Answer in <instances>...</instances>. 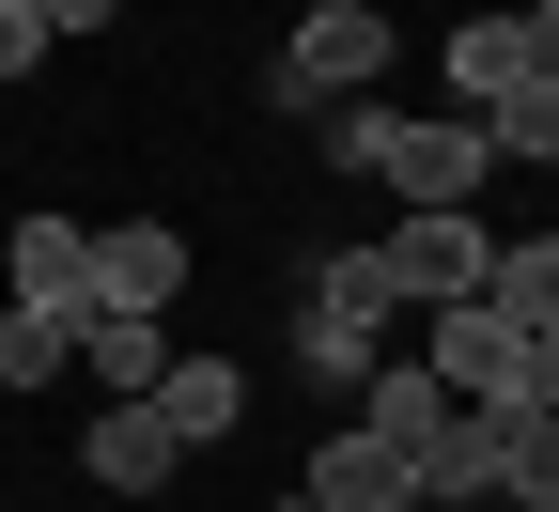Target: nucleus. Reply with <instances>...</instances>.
Listing matches in <instances>:
<instances>
[{
	"mask_svg": "<svg viewBox=\"0 0 559 512\" xmlns=\"http://www.w3.org/2000/svg\"><path fill=\"white\" fill-rule=\"evenodd\" d=\"M389 326H404V296H389L373 249H311L296 264V373L311 389H373L389 373Z\"/></svg>",
	"mask_w": 559,
	"mask_h": 512,
	"instance_id": "nucleus-1",
	"label": "nucleus"
},
{
	"mask_svg": "<svg viewBox=\"0 0 559 512\" xmlns=\"http://www.w3.org/2000/svg\"><path fill=\"white\" fill-rule=\"evenodd\" d=\"M389 47H404V32L373 16V0H311L296 32H280L264 94H280V109H342V94H373V79H389Z\"/></svg>",
	"mask_w": 559,
	"mask_h": 512,
	"instance_id": "nucleus-2",
	"label": "nucleus"
},
{
	"mask_svg": "<svg viewBox=\"0 0 559 512\" xmlns=\"http://www.w3.org/2000/svg\"><path fill=\"white\" fill-rule=\"evenodd\" d=\"M373 264H389L404 311H466L481 279H498V234H481V202H436V217H389Z\"/></svg>",
	"mask_w": 559,
	"mask_h": 512,
	"instance_id": "nucleus-3",
	"label": "nucleus"
},
{
	"mask_svg": "<svg viewBox=\"0 0 559 512\" xmlns=\"http://www.w3.org/2000/svg\"><path fill=\"white\" fill-rule=\"evenodd\" d=\"M481 171H498V124H466V109H404L373 187H389L404 217H436V202H481Z\"/></svg>",
	"mask_w": 559,
	"mask_h": 512,
	"instance_id": "nucleus-4",
	"label": "nucleus"
},
{
	"mask_svg": "<svg viewBox=\"0 0 559 512\" xmlns=\"http://www.w3.org/2000/svg\"><path fill=\"white\" fill-rule=\"evenodd\" d=\"M419 373H436L451 404H513L528 389V326L498 296H466V311H419Z\"/></svg>",
	"mask_w": 559,
	"mask_h": 512,
	"instance_id": "nucleus-5",
	"label": "nucleus"
},
{
	"mask_svg": "<svg viewBox=\"0 0 559 512\" xmlns=\"http://www.w3.org/2000/svg\"><path fill=\"white\" fill-rule=\"evenodd\" d=\"M79 481H94V497H171V481H187V434H171L156 404H94V419H79Z\"/></svg>",
	"mask_w": 559,
	"mask_h": 512,
	"instance_id": "nucleus-6",
	"label": "nucleus"
},
{
	"mask_svg": "<svg viewBox=\"0 0 559 512\" xmlns=\"http://www.w3.org/2000/svg\"><path fill=\"white\" fill-rule=\"evenodd\" d=\"M436 94H451L466 124H498V109L528 94V16H451V32H436Z\"/></svg>",
	"mask_w": 559,
	"mask_h": 512,
	"instance_id": "nucleus-7",
	"label": "nucleus"
},
{
	"mask_svg": "<svg viewBox=\"0 0 559 512\" xmlns=\"http://www.w3.org/2000/svg\"><path fill=\"white\" fill-rule=\"evenodd\" d=\"M296 497H311V512H419V466L389 451V434H373V419H342V434H326V451L296 466Z\"/></svg>",
	"mask_w": 559,
	"mask_h": 512,
	"instance_id": "nucleus-8",
	"label": "nucleus"
},
{
	"mask_svg": "<svg viewBox=\"0 0 559 512\" xmlns=\"http://www.w3.org/2000/svg\"><path fill=\"white\" fill-rule=\"evenodd\" d=\"M187 296V234L171 217H109L94 234V311H171Z\"/></svg>",
	"mask_w": 559,
	"mask_h": 512,
	"instance_id": "nucleus-9",
	"label": "nucleus"
},
{
	"mask_svg": "<svg viewBox=\"0 0 559 512\" xmlns=\"http://www.w3.org/2000/svg\"><path fill=\"white\" fill-rule=\"evenodd\" d=\"M0 264H16V296H32V311H94V217L32 202V217H16V249H0Z\"/></svg>",
	"mask_w": 559,
	"mask_h": 512,
	"instance_id": "nucleus-10",
	"label": "nucleus"
},
{
	"mask_svg": "<svg viewBox=\"0 0 559 512\" xmlns=\"http://www.w3.org/2000/svg\"><path fill=\"white\" fill-rule=\"evenodd\" d=\"M79 373H94L109 404H156V373H171V311H79Z\"/></svg>",
	"mask_w": 559,
	"mask_h": 512,
	"instance_id": "nucleus-11",
	"label": "nucleus"
},
{
	"mask_svg": "<svg viewBox=\"0 0 559 512\" xmlns=\"http://www.w3.org/2000/svg\"><path fill=\"white\" fill-rule=\"evenodd\" d=\"M466 434H481V466H498V497H559V404H466Z\"/></svg>",
	"mask_w": 559,
	"mask_h": 512,
	"instance_id": "nucleus-12",
	"label": "nucleus"
},
{
	"mask_svg": "<svg viewBox=\"0 0 559 512\" xmlns=\"http://www.w3.org/2000/svg\"><path fill=\"white\" fill-rule=\"evenodd\" d=\"M156 419L187 434V451H218V434L249 419V357H171V373H156Z\"/></svg>",
	"mask_w": 559,
	"mask_h": 512,
	"instance_id": "nucleus-13",
	"label": "nucleus"
},
{
	"mask_svg": "<svg viewBox=\"0 0 559 512\" xmlns=\"http://www.w3.org/2000/svg\"><path fill=\"white\" fill-rule=\"evenodd\" d=\"M358 419H373V434H389V451H404V466H419V451H436V434H451V419H466V404H451V389H436V373H419V357H389V373H373V389H358Z\"/></svg>",
	"mask_w": 559,
	"mask_h": 512,
	"instance_id": "nucleus-14",
	"label": "nucleus"
},
{
	"mask_svg": "<svg viewBox=\"0 0 559 512\" xmlns=\"http://www.w3.org/2000/svg\"><path fill=\"white\" fill-rule=\"evenodd\" d=\"M62 373H79V311L0 296V389H62Z\"/></svg>",
	"mask_w": 559,
	"mask_h": 512,
	"instance_id": "nucleus-15",
	"label": "nucleus"
},
{
	"mask_svg": "<svg viewBox=\"0 0 559 512\" xmlns=\"http://www.w3.org/2000/svg\"><path fill=\"white\" fill-rule=\"evenodd\" d=\"M481 296H498V311H513V326L544 342V326H559V234H513V249H498V279H481Z\"/></svg>",
	"mask_w": 559,
	"mask_h": 512,
	"instance_id": "nucleus-16",
	"label": "nucleus"
},
{
	"mask_svg": "<svg viewBox=\"0 0 559 512\" xmlns=\"http://www.w3.org/2000/svg\"><path fill=\"white\" fill-rule=\"evenodd\" d=\"M419 512H498V466H481V434H466V419L419 451Z\"/></svg>",
	"mask_w": 559,
	"mask_h": 512,
	"instance_id": "nucleus-17",
	"label": "nucleus"
},
{
	"mask_svg": "<svg viewBox=\"0 0 559 512\" xmlns=\"http://www.w3.org/2000/svg\"><path fill=\"white\" fill-rule=\"evenodd\" d=\"M389 124H404V109L342 94V109H311V156H326V171H389Z\"/></svg>",
	"mask_w": 559,
	"mask_h": 512,
	"instance_id": "nucleus-18",
	"label": "nucleus"
},
{
	"mask_svg": "<svg viewBox=\"0 0 559 512\" xmlns=\"http://www.w3.org/2000/svg\"><path fill=\"white\" fill-rule=\"evenodd\" d=\"M498 156L513 171H559V79H544V62H528V94L498 109Z\"/></svg>",
	"mask_w": 559,
	"mask_h": 512,
	"instance_id": "nucleus-19",
	"label": "nucleus"
},
{
	"mask_svg": "<svg viewBox=\"0 0 559 512\" xmlns=\"http://www.w3.org/2000/svg\"><path fill=\"white\" fill-rule=\"evenodd\" d=\"M32 62H47V16H32V0H0V94L32 79Z\"/></svg>",
	"mask_w": 559,
	"mask_h": 512,
	"instance_id": "nucleus-20",
	"label": "nucleus"
},
{
	"mask_svg": "<svg viewBox=\"0 0 559 512\" xmlns=\"http://www.w3.org/2000/svg\"><path fill=\"white\" fill-rule=\"evenodd\" d=\"M32 16H47V47H94V32L124 16V0H32Z\"/></svg>",
	"mask_w": 559,
	"mask_h": 512,
	"instance_id": "nucleus-21",
	"label": "nucleus"
},
{
	"mask_svg": "<svg viewBox=\"0 0 559 512\" xmlns=\"http://www.w3.org/2000/svg\"><path fill=\"white\" fill-rule=\"evenodd\" d=\"M528 62H544V79H559V0H528Z\"/></svg>",
	"mask_w": 559,
	"mask_h": 512,
	"instance_id": "nucleus-22",
	"label": "nucleus"
},
{
	"mask_svg": "<svg viewBox=\"0 0 559 512\" xmlns=\"http://www.w3.org/2000/svg\"><path fill=\"white\" fill-rule=\"evenodd\" d=\"M528 404H559V326H544V342H528Z\"/></svg>",
	"mask_w": 559,
	"mask_h": 512,
	"instance_id": "nucleus-23",
	"label": "nucleus"
},
{
	"mask_svg": "<svg viewBox=\"0 0 559 512\" xmlns=\"http://www.w3.org/2000/svg\"><path fill=\"white\" fill-rule=\"evenodd\" d=\"M498 512H559V497H498Z\"/></svg>",
	"mask_w": 559,
	"mask_h": 512,
	"instance_id": "nucleus-24",
	"label": "nucleus"
},
{
	"mask_svg": "<svg viewBox=\"0 0 559 512\" xmlns=\"http://www.w3.org/2000/svg\"><path fill=\"white\" fill-rule=\"evenodd\" d=\"M264 512H311V497H264Z\"/></svg>",
	"mask_w": 559,
	"mask_h": 512,
	"instance_id": "nucleus-25",
	"label": "nucleus"
}]
</instances>
